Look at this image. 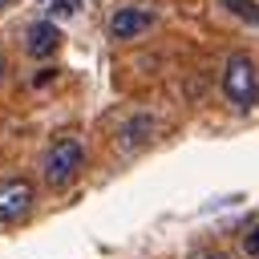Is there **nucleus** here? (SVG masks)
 Wrapping results in <instances>:
<instances>
[{
    "instance_id": "nucleus-1",
    "label": "nucleus",
    "mask_w": 259,
    "mask_h": 259,
    "mask_svg": "<svg viewBox=\"0 0 259 259\" xmlns=\"http://www.w3.org/2000/svg\"><path fill=\"white\" fill-rule=\"evenodd\" d=\"M81 166H85V146H81L77 138H57V142L49 146V154H45V166H40L45 186L65 190V186L81 174Z\"/></svg>"
},
{
    "instance_id": "nucleus-2",
    "label": "nucleus",
    "mask_w": 259,
    "mask_h": 259,
    "mask_svg": "<svg viewBox=\"0 0 259 259\" xmlns=\"http://www.w3.org/2000/svg\"><path fill=\"white\" fill-rule=\"evenodd\" d=\"M223 93L227 101H235L239 109H247L255 97H259V69L251 61V53H235L223 69Z\"/></svg>"
},
{
    "instance_id": "nucleus-3",
    "label": "nucleus",
    "mask_w": 259,
    "mask_h": 259,
    "mask_svg": "<svg viewBox=\"0 0 259 259\" xmlns=\"http://www.w3.org/2000/svg\"><path fill=\"white\" fill-rule=\"evenodd\" d=\"M36 190L28 178H0V227H12L32 214Z\"/></svg>"
},
{
    "instance_id": "nucleus-4",
    "label": "nucleus",
    "mask_w": 259,
    "mask_h": 259,
    "mask_svg": "<svg viewBox=\"0 0 259 259\" xmlns=\"http://www.w3.org/2000/svg\"><path fill=\"white\" fill-rule=\"evenodd\" d=\"M150 24H154V12H150V8L125 4V8L113 12V20H109V36H113V40H134V36L150 32Z\"/></svg>"
},
{
    "instance_id": "nucleus-5",
    "label": "nucleus",
    "mask_w": 259,
    "mask_h": 259,
    "mask_svg": "<svg viewBox=\"0 0 259 259\" xmlns=\"http://www.w3.org/2000/svg\"><path fill=\"white\" fill-rule=\"evenodd\" d=\"M24 49H28V57H36V61L53 57V53L61 49V28H57L53 20H36V24H28Z\"/></svg>"
},
{
    "instance_id": "nucleus-6",
    "label": "nucleus",
    "mask_w": 259,
    "mask_h": 259,
    "mask_svg": "<svg viewBox=\"0 0 259 259\" xmlns=\"http://www.w3.org/2000/svg\"><path fill=\"white\" fill-rule=\"evenodd\" d=\"M150 134H154V117L150 113H138V117H130L121 125V146L125 150H138L142 142H150Z\"/></svg>"
},
{
    "instance_id": "nucleus-7",
    "label": "nucleus",
    "mask_w": 259,
    "mask_h": 259,
    "mask_svg": "<svg viewBox=\"0 0 259 259\" xmlns=\"http://www.w3.org/2000/svg\"><path fill=\"white\" fill-rule=\"evenodd\" d=\"M231 16H239V20H247V24H259V0H219Z\"/></svg>"
},
{
    "instance_id": "nucleus-8",
    "label": "nucleus",
    "mask_w": 259,
    "mask_h": 259,
    "mask_svg": "<svg viewBox=\"0 0 259 259\" xmlns=\"http://www.w3.org/2000/svg\"><path fill=\"white\" fill-rule=\"evenodd\" d=\"M81 8V0H49V20L53 16H73Z\"/></svg>"
},
{
    "instance_id": "nucleus-9",
    "label": "nucleus",
    "mask_w": 259,
    "mask_h": 259,
    "mask_svg": "<svg viewBox=\"0 0 259 259\" xmlns=\"http://www.w3.org/2000/svg\"><path fill=\"white\" fill-rule=\"evenodd\" d=\"M243 251H247L251 259H259V223H255L251 231H243Z\"/></svg>"
},
{
    "instance_id": "nucleus-10",
    "label": "nucleus",
    "mask_w": 259,
    "mask_h": 259,
    "mask_svg": "<svg viewBox=\"0 0 259 259\" xmlns=\"http://www.w3.org/2000/svg\"><path fill=\"white\" fill-rule=\"evenodd\" d=\"M4 73H8V61H4V53H0V81H4Z\"/></svg>"
},
{
    "instance_id": "nucleus-11",
    "label": "nucleus",
    "mask_w": 259,
    "mask_h": 259,
    "mask_svg": "<svg viewBox=\"0 0 259 259\" xmlns=\"http://www.w3.org/2000/svg\"><path fill=\"white\" fill-rule=\"evenodd\" d=\"M198 259H227L223 251H210V255H198Z\"/></svg>"
},
{
    "instance_id": "nucleus-12",
    "label": "nucleus",
    "mask_w": 259,
    "mask_h": 259,
    "mask_svg": "<svg viewBox=\"0 0 259 259\" xmlns=\"http://www.w3.org/2000/svg\"><path fill=\"white\" fill-rule=\"evenodd\" d=\"M8 4H12V0H0V12H4V8H8Z\"/></svg>"
}]
</instances>
